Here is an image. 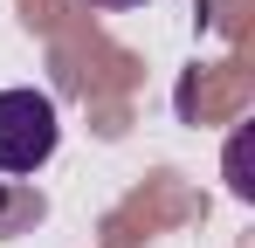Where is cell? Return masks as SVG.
I'll use <instances>...</instances> for the list:
<instances>
[{"label": "cell", "instance_id": "6da1fadb", "mask_svg": "<svg viewBox=\"0 0 255 248\" xmlns=\"http://www.w3.org/2000/svg\"><path fill=\"white\" fill-rule=\"evenodd\" d=\"M62 145V118L42 90H0V172H42Z\"/></svg>", "mask_w": 255, "mask_h": 248}, {"label": "cell", "instance_id": "7a4b0ae2", "mask_svg": "<svg viewBox=\"0 0 255 248\" xmlns=\"http://www.w3.org/2000/svg\"><path fill=\"white\" fill-rule=\"evenodd\" d=\"M28 214H42V200H28V193H14V200H0V235H14Z\"/></svg>", "mask_w": 255, "mask_h": 248}, {"label": "cell", "instance_id": "3957f363", "mask_svg": "<svg viewBox=\"0 0 255 248\" xmlns=\"http://www.w3.org/2000/svg\"><path fill=\"white\" fill-rule=\"evenodd\" d=\"M83 7H104V14H125V7H152V0H83Z\"/></svg>", "mask_w": 255, "mask_h": 248}]
</instances>
